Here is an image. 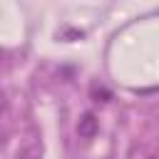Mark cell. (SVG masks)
Instances as JSON below:
<instances>
[{
  "label": "cell",
  "instance_id": "6da1fadb",
  "mask_svg": "<svg viewBox=\"0 0 159 159\" xmlns=\"http://www.w3.org/2000/svg\"><path fill=\"white\" fill-rule=\"evenodd\" d=\"M97 129H99V122H97L94 112H84V114L80 117V122H77V134H80L82 139H92V137L97 134Z\"/></svg>",
  "mask_w": 159,
  "mask_h": 159
},
{
  "label": "cell",
  "instance_id": "7a4b0ae2",
  "mask_svg": "<svg viewBox=\"0 0 159 159\" xmlns=\"http://www.w3.org/2000/svg\"><path fill=\"white\" fill-rule=\"evenodd\" d=\"M40 154H42L40 144H27L17 152V159H40Z\"/></svg>",
  "mask_w": 159,
  "mask_h": 159
},
{
  "label": "cell",
  "instance_id": "3957f363",
  "mask_svg": "<svg viewBox=\"0 0 159 159\" xmlns=\"http://www.w3.org/2000/svg\"><path fill=\"white\" fill-rule=\"evenodd\" d=\"M92 97L97 99V102H107V99H112V92L107 89V87H92Z\"/></svg>",
  "mask_w": 159,
  "mask_h": 159
},
{
  "label": "cell",
  "instance_id": "277c9868",
  "mask_svg": "<svg viewBox=\"0 0 159 159\" xmlns=\"http://www.w3.org/2000/svg\"><path fill=\"white\" fill-rule=\"evenodd\" d=\"M7 107H10V102H7V94H5L2 89H0V117H2L5 112H7Z\"/></svg>",
  "mask_w": 159,
  "mask_h": 159
},
{
  "label": "cell",
  "instance_id": "5b68a950",
  "mask_svg": "<svg viewBox=\"0 0 159 159\" xmlns=\"http://www.w3.org/2000/svg\"><path fill=\"white\" fill-rule=\"evenodd\" d=\"M147 159H159V157H147Z\"/></svg>",
  "mask_w": 159,
  "mask_h": 159
}]
</instances>
